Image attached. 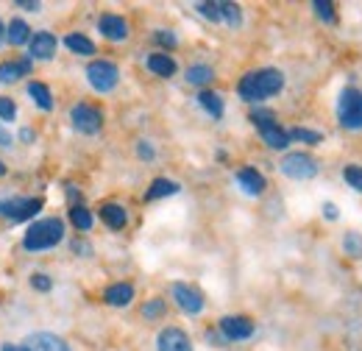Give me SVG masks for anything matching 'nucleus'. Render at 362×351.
I'll return each mask as SVG.
<instances>
[{
  "instance_id": "f257e3e1",
  "label": "nucleus",
  "mask_w": 362,
  "mask_h": 351,
  "mask_svg": "<svg viewBox=\"0 0 362 351\" xmlns=\"http://www.w3.org/2000/svg\"><path fill=\"white\" fill-rule=\"evenodd\" d=\"M281 87H284V76H281V70L265 67V70H251V73H245V76L240 79V84H237V92H240L243 100H248V103H259V100H265V98L279 95Z\"/></svg>"
},
{
  "instance_id": "f03ea898",
  "label": "nucleus",
  "mask_w": 362,
  "mask_h": 351,
  "mask_svg": "<svg viewBox=\"0 0 362 351\" xmlns=\"http://www.w3.org/2000/svg\"><path fill=\"white\" fill-rule=\"evenodd\" d=\"M62 240H64V223L59 218H45L28 226V231L23 237V246L28 251H45V248L59 246Z\"/></svg>"
},
{
  "instance_id": "7ed1b4c3",
  "label": "nucleus",
  "mask_w": 362,
  "mask_h": 351,
  "mask_svg": "<svg viewBox=\"0 0 362 351\" xmlns=\"http://www.w3.org/2000/svg\"><path fill=\"white\" fill-rule=\"evenodd\" d=\"M337 120L346 132H362V89L346 87L337 98Z\"/></svg>"
},
{
  "instance_id": "20e7f679",
  "label": "nucleus",
  "mask_w": 362,
  "mask_h": 351,
  "mask_svg": "<svg viewBox=\"0 0 362 351\" xmlns=\"http://www.w3.org/2000/svg\"><path fill=\"white\" fill-rule=\"evenodd\" d=\"M251 120H254V126H257L259 137L268 142V148H273V151H284V148L290 145V137H287V132L273 120V112H268V109H257V112H251Z\"/></svg>"
},
{
  "instance_id": "39448f33",
  "label": "nucleus",
  "mask_w": 362,
  "mask_h": 351,
  "mask_svg": "<svg viewBox=\"0 0 362 351\" xmlns=\"http://www.w3.org/2000/svg\"><path fill=\"white\" fill-rule=\"evenodd\" d=\"M87 81L92 84V89L98 92H112L120 81V70L115 62H106V59H95L87 67Z\"/></svg>"
},
{
  "instance_id": "423d86ee",
  "label": "nucleus",
  "mask_w": 362,
  "mask_h": 351,
  "mask_svg": "<svg viewBox=\"0 0 362 351\" xmlns=\"http://www.w3.org/2000/svg\"><path fill=\"white\" fill-rule=\"evenodd\" d=\"M281 173L287 178H296V181H307V178H315L317 176V162L310 154H301V151H293L281 159Z\"/></svg>"
},
{
  "instance_id": "0eeeda50",
  "label": "nucleus",
  "mask_w": 362,
  "mask_h": 351,
  "mask_svg": "<svg viewBox=\"0 0 362 351\" xmlns=\"http://www.w3.org/2000/svg\"><path fill=\"white\" fill-rule=\"evenodd\" d=\"M42 209V198H6L0 201V218H8L11 223L34 218Z\"/></svg>"
},
{
  "instance_id": "6e6552de",
  "label": "nucleus",
  "mask_w": 362,
  "mask_h": 351,
  "mask_svg": "<svg viewBox=\"0 0 362 351\" xmlns=\"http://www.w3.org/2000/svg\"><path fill=\"white\" fill-rule=\"evenodd\" d=\"M70 120H73L76 132H81V134H98L100 126H103L100 109H95L90 103H76V106L70 109Z\"/></svg>"
},
{
  "instance_id": "1a4fd4ad",
  "label": "nucleus",
  "mask_w": 362,
  "mask_h": 351,
  "mask_svg": "<svg viewBox=\"0 0 362 351\" xmlns=\"http://www.w3.org/2000/svg\"><path fill=\"white\" fill-rule=\"evenodd\" d=\"M173 299H176V304H179L187 315H198L201 309H204V293L198 290V287H192V284H184V282H176L173 284Z\"/></svg>"
},
{
  "instance_id": "9d476101",
  "label": "nucleus",
  "mask_w": 362,
  "mask_h": 351,
  "mask_svg": "<svg viewBox=\"0 0 362 351\" xmlns=\"http://www.w3.org/2000/svg\"><path fill=\"white\" fill-rule=\"evenodd\" d=\"M221 335L226 340H248L254 335V321L245 315H226L221 318Z\"/></svg>"
},
{
  "instance_id": "9b49d317",
  "label": "nucleus",
  "mask_w": 362,
  "mask_h": 351,
  "mask_svg": "<svg viewBox=\"0 0 362 351\" xmlns=\"http://www.w3.org/2000/svg\"><path fill=\"white\" fill-rule=\"evenodd\" d=\"M156 349L159 351H192V343L187 338V332L179 326H168L159 332L156 338Z\"/></svg>"
},
{
  "instance_id": "f8f14e48",
  "label": "nucleus",
  "mask_w": 362,
  "mask_h": 351,
  "mask_svg": "<svg viewBox=\"0 0 362 351\" xmlns=\"http://www.w3.org/2000/svg\"><path fill=\"white\" fill-rule=\"evenodd\" d=\"M98 31H100L106 40H112V42H123V40L129 37V23H126L120 14H103V17L98 20Z\"/></svg>"
},
{
  "instance_id": "ddd939ff",
  "label": "nucleus",
  "mask_w": 362,
  "mask_h": 351,
  "mask_svg": "<svg viewBox=\"0 0 362 351\" xmlns=\"http://www.w3.org/2000/svg\"><path fill=\"white\" fill-rule=\"evenodd\" d=\"M28 47H31V53H28V59L34 62V59H53L56 56V47H59V42H56V37L50 34V31H37L31 40H28Z\"/></svg>"
},
{
  "instance_id": "4468645a",
  "label": "nucleus",
  "mask_w": 362,
  "mask_h": 351,
  "mask_svg": "<svg viewBox=\"0 0 362 351\" xmlns=\"http://www.w3.org/2000/svg\"><path fill=\"white\" fill-rule=\"evenodd\" d=\"M237 184H240V190L248 192V195H262L265 187H268L265 176L259 173L257 168H243V171H237Z\"/></svg>"
},
{
  "instance_id": "2eb2a0df",
  "label": "nucleus",
  "mask_w": 362,
  "mask_h": 351,
  "mask_svg": "<svg viewBox=\"0 0 362 351\" xmlns=\"http://www.w3.org/2000/svg\"><path fill=\"white\" fill-rule=\"evenodd\" d=\"M31 351H70V346L59 338V335H50V332H37L31 338H25V343Z\"/></svg>"
},
{
  "instance_id": "dca6fc26",
  "label": "nucleus",
  "mask_w": 362,
  "mask_h": 351,
  "mask_svg": "<svg viewBox=\"0 0 362 351\" xmlns=\"http://www.w3.org/2000/svg\"><path fill=\"white\" fill-rule=\"evenodd\" d=\"M31 59L25 56V59H14V62H3L0 64V84H14L17 79H23V76H28L31 73Z\"/></svg>"
},
{
  "instance_id": "f3484780",
  "label": "nucleus",
  "mask_w": 362,
  "mask_h": 351,
  "mask_svg": "<svg viewBox=\"0 0 362 351\" xmlns=\"http://www.w3.org/2000/svg\"><path fill=\"white\" fill-rule=\"evenodd\" d=\"M132 299H134V287L126 284V282H117V284L106 287V293H103V301L109 307H129Z\"/></svg>"
},
{
  "instance_id": "a211bd4d",
  "label": "nucleus",
  "mask_w": 362,
  "mask_h": 351,
  "mask_svg": "<svg viewBox=\"0 0 362 351\" xmlns=\"http://www.w3.org/2000/svg\"><path fill=\"white\" fill-rule=\"evenodd\" d=\"M148 70H151L153 76L170 79V76H176V62H173L168 53H151V56H148Z\"/></svg>"
},
{
  "instance_id": "6ab92c4d",
  "label": "nucleus",
  "mask_w": 362,
  "mask_h": 351,
  "mask_svg": "<svg viewBox=\"0 0 362 351\" xmlns=\"http://www.w3.org/2000/svg\"><path fill=\"white\" fill-rule=\"evenodd\" d=\"M100 220H103L109 229H123V226L129 223V212H126V207H120V204H103V207H100Z\"/></svg>"
},
{
  "instance_id": "aec40b11",
  "label": "nucleus",
  "mask_w": 362,
  "mask_h": 351,
  "mask_svg": "<svg viewBox=\"0 0 362 351\" xmlns=\"http://www.w3.org/2000/svg\"><path fill=\"white\" fill-rule=\"evenodd\" d=\"M181 187L170 178H153L148 192H145V201H156V198H168V195H176Z\"/></svg>"
},
{
  "instance_id": "412c9836",
  "label": "nucleus",
  "mask_w": 362,
  "mask_h": 351,
  "mask_svg": "<svg viewBox=\"0 0 362 351\" xmlns=\"http://www.w3.org/2000/svg\"><path fill=\"white\" fill-rule=\"evenodd\" d=\"M198 103L215 117V120H221L223 117V112H226V106H223V98L218 95V92H209V89H201L198 92Z\"/></svg>"
},
{
  "instance_id": "4be33fe9",
  "label": "nucleus",
  "mask_w": 362,
  "mask_h": 351,
  "mask_svg": "<svg viewBox=\"0 0 362 351\" xmlns=\"http://www.w3.org/2000/svg\"><path fill=\"white\" fill-rule=\"evenodd\" d=\"M212 79H215V70L209 64H192V67H187V81L192 87H206V84H212Z\"/></svg>"
},
{
  "instance_id": "5701e85b",
  "label": "nucleus",
  "mask_w": 362,
  "mask_h": 351,
  "mask_svg": "<svg viewBox=\"0 0 362 351\" xmlns=\"http://www.w3.org/2000/svg\"><path fill=\"white\" fill-rule=\"evenodd\" d=\"M28 95L34 98V103H37L40 109H45V112L53 109V95H50V89H47L42 81H31V84H28Z\"/></svg>"
},
{
  "instance_id": "b1692460",
  "label": "nucleus",
  "mask_w": 362,
  "mask_h": 351,
  "mask_svg": "<svg viewBox=\"0 0 362 351\" xmlns=\"http://www.w3.org/2000/svg\"><path fill=\"white\" fill-rule=\"evenodd\" d=\"M6 37H8V42L11 45H23L31 40V28H28L25 20H11L8 28H6Z\"/></svg>"
},
{
  "instance_id": "393cba45",
  "label": "nucleus",
  "mask_w": 362,
  "mask_h": 351,
  "mask_svg": "<svg viewBox=\"0 0 362 351\" xmlns=\"http://www.w3.org/2000/svg\"><path fill=\"white\" fill-rule=\"evenodd\" d=\"M64 45H67L73 53H78V56H92V53H95V45H92V40H87L84 34H70V37H64Z\"/></svg>"
},
{
  "instance_id": "a878e982",
  "label": "nucleus",
  "mask_w": 362,
  "mask_h": 351,
  "mask_svg": "<svg viewBox=\"0 0 362 351\" xmlns=\"http://www.w3.org/2000/svg\"><path fill=\"white\" fill-rule=\"evenodd\" d=\"M343 251H346V257L360 260L362 257V234L360 231H346V237H343Z\"/></svg>"
},
{
  "instance_id": "bb28decb",
  "label": "nucleus",
  "mask_w": 362,
  "mask_h": 351,
  "mask_svg": "<svg viewBox=\"0 0 362 351\" xmlns=\"http://www.w3.org/2000/svg\"><path fill=\"white\" fill-rule=\"evenodd\" d=\"M70 220H73V226L81 229V231H90L92 229V212L87 207H78V204H76V207L70 209Z\"/></svg>"
},
{
  "instance_id": "cd10ccee",
  "label": "nucleus",
  "mask_w": 362,
  "mask_h": 351,
  "mask_svg": "<svg viewBox=\"0 0 362 351\" xmlns=\"http://www.w3.org/2000/svg\"><path fill=\"white\" fill-rule=\"evenodd\" d=\"M313 8H315V14L323 20V23H329V25H334V23H337L334 3H329V0H313Z\"/></svg>"
},
{
  "instance_id": "c85d7f7f",
  "label": "nucleus",
  "mask_w": 362,
  "mask_h": 351,
  "mask_svg": "<svg viewBox=\"0 0 362 351\" xmlns=\"http://www.w3.org/2000/svg\"><path fill=\"white\" fill-rule=\"evenodd\" d=\"M221 20L228 23L231 28H237V25L243 23V11H240V6H237V3H221Z\"/></svg>"
},
{
  "instance_id": "c756f323",
  "label": "nucleus",
  "mask_w": 362,
  "mask_h": 351,
  "mask_svg": "<svg viewBox=\"0 0 362 351\" xmlns=\"http://www.w3.org/2000/svg\"><path fill=\"white\" fill-rule=\"evenodd\" d=\"M287 137H290V142H293V139H298V142H307V145H317V142H323V134L310 132V129H293V132H287Z\"/></svg>"
},
{
  "instance_id": "7c9ffc66",
  "label": "nucleus",
  "mask_w": 362,
  "mask_h": 351,
  "mask_svg": "<svg viewBox=\"0 0 362 351\" xmlns=\"http://www.w3.org/2000/svg\"><path fill=\"white\" fill-rule=\"evenodd\" d=\"M195 11L212 23H223L221 20V3H195Z\"/></svg>"
},
{
  "instance_id": "2f4dec72",
  "label": "nucleus",
  "mask_w": 362,
  "mask_h": 351,
  "mask_svg": "<svg viewBox=\"0 0 362 351\" xmlns=\"http://www.w3.org/2000/svg\"><path fill=\"white\" fill-rule=\"evenodd\" d=\"M165 309H168V307H165V301H162V299H151V301L142 307V318H145V321L162 318V315H165Z\"/></svg>"
},
{
  "instance_id": "473e14b6",
  "label": "nucleus",
  "mask_w": 362,
  "mask_h": 351,
  "mask_svg": "<svg viewBox=\"0 0 362 351\" xmlns=\"http://www.w3.org/2000/svg\"><path fill=\"white\" fill-rule=\"evenodd\" d=\"M343 178H346V184H349V187H354L357 192H362V168H357V165L343 168Z\"/></svg>"
},
{
  "instance_id": "72a5a7b5",
  "label": "nucleus",
  "mask_w": 362,
  "mask_h": 351,
  "mask_svg": "<svg viewBox=\"0 0 362 351\" xmlns=\"http://www.w3.org/2000/svg\"><path fill=\"white\" fill-rule=\"evenodd\" d=\"M17 115V106L11 98H0V120H14Z\"/></svg>"
},
{
  "instance_id": "f704fd0d",
  "label": "nucleus",
  "mask_w": 362,
  "mask_h": 351,
  "mask_svg": "<svg viewBox=\"0 0 362 351\" xmlns=\"http://www.w3.org/2000/svg\"><path fill=\"white\" fill-rule=\"evenodd\" d=\"M31 287H34V290H40V293H47V290L53 287V282L47 279L45 273H34V276H31Z\"/></svg>"
},
{
  "instance_id": "c9c22d12",
  "label": "nucleus",
  "mask_w": 362,
  "mask_h": 351,
  "mask_svg": "<svg viewBox=\"0 0 362 351\" xmlns=\"http://www.w3.org/2000/svg\"><path fill=\"white\" fill-rule=\"evenodd\" d=\"M153 40H156L159 45H165V47H176V42H179L176 34H170V31H156Z\"/></svg>"
},
{
  "instance_id": "e433bc0d",
  "label": "nucleus",
  "mask_w": 362,
  "mask_h": 351,
  "mask_svg": "<svg viewBox=\"0 0 362 351\" xmlns=\"http://www.w3.org/2000/svg\"><path fill=\"white\" fill-rule=\"evenodd\" d=\"M136 154H139L142 159H153V148H151V145H148L145 139H142V142L136 145Z\"/></svg>"
},
{
  "instance_id": "4c0bfd02",
  "label": "nucleus",
  "mask_w": 362,
  "mask_h": 351,
  "mask_svg": "<svg viewBox=\"0 0 362 351\" xmlns=\"http://www.w3.org/2000/svg\"><path fill=\"white\" fill-rule=\"evenodd\" d=\"M323 218H326V220H337V218H340L337 207H334V204H323Z\"/></svg>"
},
{
  "instance_id": "58836bf2",
  "label": "nucleus",
  "mask_w": 362,
  "mask_h": 351,
  "mask_svg": "<svg viewBox=\"0 0 362 351\" xmlns=\"http://www.w3.org/2000/svg\"><path fill=\"white\" fill-rule=\"evenodd\" d=\"M17 6H23L25 11H40V3L34 0V3H28V0H17Z\"/></svg>"
},
{
  "instance_id": "ea45409f",
  "label": "nucleus",
  "mask_w": 362,
  "mask_h": 351,
  "mask_svg": "<svg viewBox=\"0 0 362 351\" xmlns=\"http://www.w3.org/2000/svg\"><path fill=\"white\" fill-rule=\"evenodd\" d=\"M11 142H14V139H11V134L0 126V145H11Z\"/></svg>"
},
{
  "instance_id": "a19ab883",
  "label": "nucleus",
  "mask_w": 362,
  "mask_h": 351,
  "mask_svg": "<svg viewBox=\"0 0 362 351\" xmlns=\"http://www.w3.org/2000/svg\"><path fill=\"white\" fill-rule=\"evenodd\" d=\"M20 139H23V142H31V139H34V132H31V129H23V132H20Z\"/></svg>"
},
{
  "instance_id": "79ce46f5",
  "label": "nucleus",
  "mask_w": 362,
  "mask_h": 351,
  "mask_svg": "<svg viewBox=\"0 0 362 351\" xmlns=\"http://www.w3.org/2000/svg\"><path fill=\"white\" fill-rule=\"evenodd\" d=\"M0 351H20V346H11V343H3Z\"/></svg>"
},
{
  "instance_id": "37998d69",
  "label": "nucleus",
  "mask_w": 362,
  "mask_h": 351,
  "mask_svg": "<svg viewBox=\"0 0 362 351\" xmlns=\"http://www.w3.org/2000/svg\"><path fill=\"white\" fill-rule=\"evenodd\" d=\"M3 40H6V25L0 23V45H3Z\"/></svg>"
},
{
  "instance_id": "c03bdc74",
  "label": "nucleus",
  "mask_w": 362,
  "mask_h": 351,
  "mask_svg": "<svg viewBox=\"0 0 362 351\" xmlns=\"http://www.w3.org/2000/svg\"><path fill=\"white\" fill-rule=\"evenodd\" d=\"M0 176H6V165L3 162H0Z\"/></svg>"
},
{
  "instance_id": "a18cd8bd",
  "label": "nucleus",
  "mask_w": 362,
  "mask_h": 351,
  "mask_svg": "<svg viewBox=\"0 0 362 351\" xmlns=\"http://www.w3.org/2000/svg\"><path fill=\"white\" fill-rule=\"evenodd\" d=\"M20 351H31V349H28V346H20Z\"/></svg>"
}]
</instances>
